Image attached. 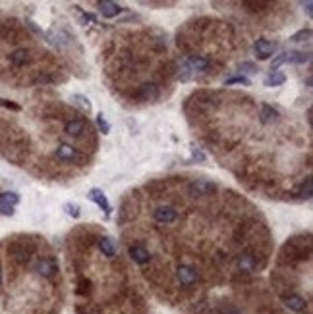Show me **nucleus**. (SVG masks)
Returning a JSON list of instances; mask_svg holds the SVG:
<instances>
[{
	"label": "nucleus",
	"mask_w": 313,
	"mask_h": 314,
	"mask_svg": "<svg viewBox=\"0 0 313 314\" xmlns=\"http://www.w3.org/2000/svg\"><path fill=\"white\" fill-rule=\"evenodd\" d=\"M192 157H194L195 160H199V162H205V155H203V153H201L197 147H194V149H192Z\"/></svg>",
	"instance_id": "obj_33"
},
{
	"label": "nucleus",
	"mask_w": 313,
	"mask_h": 314,
	"mask_svg": "<svg viewBox=\"0 0 313 314\" xmlns=\"http://www.w3.org/2000/svg\"><path fill=\"white\" fill-rule=\"evenodd\" d=\"M232 314H238V313H232Z\"/></svg>",
	"instance_id": "obj_36"
},
{
	"label": "nucleus",
	"mask_w": 313,
	"mask_h": 314,
	"mask_svg": "<svg viewBox=\"0 0 313 314\" xmlns=\"http://www.w3.org/2000/svg\"><path fill=\"white\" fill-rule=\"evenodd\" d=\"M153 216H155V220H157L159 224H172V222L178 220L176 208H172L170 204H161V206H157Z\"/></svg>",
	"instance_id": "obj_4"
},
{
	"label": "nucleus",
	"mask_w": 313,
	"mask_h": 314,
	"mask_svg": "<svg viewBox=\"0 0 313 314\" xmlns=\"http://www.w3.org/2000/svg\"><path fill=\"white\" fill-rule=\"evenodd\" d=\"M284 305H286L292 313H304L306 307H308L306 299H304L302 295H296V293H288V295L284 297Z\"/></svg>",
	"instance_id": "obj_11"
},
{
	"label": "nucleus",
	"mask_w": 313,
	"mask_h": 314,
	"mask_svg": "<svg viewBox=\"0 0 313 314\" xmlns=\"http://www.w3.org/2000/svg\"><path fill=\"white\" fill-rule=\"evenodd\" d=\"M135 97L141 102H155L161 97V91H159V87L155 83H141L137 87V91H135Z\"/></svg>",
	"instance_id": "obj_2"
},
{
	"label": "nucleus",
	"mask_w": 313,
	"mask_h": 314,
	"mask_svg": "<svg viewBox=\"0 0 313 314\" xmlns=\"http://www.w3.org/2000/svg\"><path fill=\"white\" fill-rule=\"evenodd\" d=\"M261 122L263 124H273V122H277L279 120V112L273 108V106H269V104H261Z\"/></svg>",
	"instance_id": "obj_21"
},
{
	"label": "nucleus",
	"mask_w": 313,
	"mask_h": 314,
	"mask_svg": "<svg viewBox=\"0 0 313 314\" xmlns=\"http://www.w3.org/2000/svg\"><path fill=\"white\" fill-rule=\"evenodd\" d=\"M310 52H302V50H288L286 52V62H290V64H306V62H310Z\"/></svg>",
	"instance_id": "obj_18"
},
{
	"label": "nucleus",
	"mask_w": 313,
	"mask_h": 314,
	"mask_svg": "<svg viewBox=\"0 0 313 314\" xmlns=\"http://www.w3.org/2000/svg\"><path fill=\"white\" fill-rule=\"evenodd\" d=\"M10 253L17 264H27V260L31 258V253H33V247L25 245V243H14L10 247Z\"/></svg>",
	"instance_id": "obj_6"
},
{
	"label": "nucleus",
	"mask_w": 313,
	"mask_h": 314,
	"mask_svg": "<svg viewBox=\"0 0 313 314\" xmlns=\"http://www.w3.org/2000/svg\"><path fill=\"white\" fill-rule=\"evenodd\" d=\"M120 4H116V2H112V0H101L99 2V12L103 14V17H106V19H110V17H116V15L120 14Z\"/></svg>",
	"instance_id": "obj_14"
},
{
	"label": "nucleus",
	"mask_w": 313,
	"mask_h": 314,
	"mask_svg": "<svg viewBox=\"0 0 313 314\" xmlns=\"http://www.w3.org/2000/svg\"><path fill=\"white\" fill-rule=\"evenodd\" d=\"M312 37V29L306 27V29H300L298 33H294L292 37H290V41H294V43H302V41H308Z\"/></svg>",
	"instance_id": "obj_24"
},
{
	"label": "nucleus",
	"mask_w": 313,
	"mask_h": 314,
	"mask_svg": "<svg viewBox=\"0 0 313 314\" xmlns=\"http://www.w3.org/2000/svg\"><path fill=\"white\" fill-rule=\"evenodd\" d=\"M128 255H130V258L134 260L135 264H139V266L147 264V262L151 260L149 251H147L145 247H141V245H132V247L128 249Z\"/></svg>",
	"instance_id": "obj_9"
},
{
	"label": "nucleus",
	"mask_w": 313,
	"mask_h": 314,
	"mask_svg": "<svg viewBox=\"0 0 313 314\" xmlns=\"http://www.w3.org/2000/svg\"><path fill=\"white\" fill-rule=\"evenodd\" d=\"M254 50L259 60H269L277 50V43H271L267 39H257L254 43Z\"/></svg>",
	"instance_id": "obj_5"
},
{
	"label": "nucleus",
	"mask_w": 313,
	"mask_h": 314,
	"mask_svg": "<svg viewBox=\"0 0 313 314\" xmlns=\"http://www.w3.org/2000/svg\"><path fill=\"white\" fill-rule=\"evenodd\" d=\"M87 128V124H85V120H70L66 126H64V131H66V135H70V137H79L83 131Z\"/></svg>",
	"instance_id": "obj_15"
},
{
	"label": "nucleus",
	"mask_w": 313,
	"mask_h": 314,
	"mask_svg": "<svg viewBox=\"0 0 313 314\" xmlns=\"http://www.w3.org/2000/svg\"><path fill=\"white\" fill-rule=\"evenodd\" d=\"M74 100L77 102V104H79V106H81V108H83V110H87V112L91 110V102H89V99H85L83 95H74Z\"/></svg>",
	"instance_id": "obj_28"
},
{
	"label": "nucleus",
	"mask_w": 313,
	"mask_h": 314,
	"mask_svg": "<svg viewBox=\"0 0 313 314\" xmlns=\"http://www.w3.org/2000/svg\"><path fill=\"white\" fill-rule=\"evenodd\" d=\"M224 85H252V81L246 77V75H234V77H228L224 81Z\"/></svg>",
	"instance_id": "obj_23"
},
{
	"label": "nucleus",
	"mask_w": 313,
	"mask_h": 314,
	"mask_svg": "<svg viewBox=\"0 0 313 314\" xmlns=\"http://www.w3.org/2000/svg\"><path fill=\"white\" fill-rule=\"evenodd\" d=\"M302 6H306V14L310 15V17H312V2H310V0H308V2H304V4H302Z\"/></svg>",
	"instance_id": "obj_34"
},
{
	"label": "nucleus",
	"mask_w": 313,
	"mask_h": 314,
	"mask_svg": "<svg viewBox=\"0 0 313 314\" xmlns=\"http://www.w3.org/2000/svg\"><path fill=\"white\" fill-rule=\"evenodd\" d=\"M186 70H188V73L194 77V75H197V73H205L211 68V62H209L205 56H201V54H192V56L186 58V62L182 64Z\"/></svg>",
	"instance_id": "obj_1"
},
{
	"label": "nucleus",
	"mask_w": 313,
	"mask_h": 314,
	"mask_svg": "<svg viewBox=\"0 0 313 314\" xmlns=\"http://www.w3.org/2000/svg\"><path fill=\"white\" fill-rule=\"evenodd\" d=\"M238 68L242 70V72H246V73H255V72H257V66H255L254 62H242V64H238Z\"/></svg>",
	"instance_id": "obj_29"
},
{
	"label": "nucleus",
	"mask_w": 313,
	"mask_h": 314,
	"mask_svg": "<svg viewBox=\"0 0 313 314\" xmlns=\"http://www.w3.org/2000/svg\"><path fill=\"white\" fill-rule=\"evenodd\" d=\"M99 249H101V253H103L104 257L112 258L116 255V247H114V243L110 237H99Z\"/></svg>",
	"instance_id": "obj_19"
},
{
	"label": "nucleus",
	"mask_w": 313,
	"mask_h": 314,
	"mask_svg": "<svg viewBox=\"0 0 313 314\" xmlns=\"http://www.w3.org/2000/svg\"><path fill=\"white\" fill-rule=\"evenodd\" d=\"M0 214L12 216V214H14V206H10V204H4V202H0Z\"/></svg>",
	"instance_id": "obj_31"
},
{
	"label": "nucleus",
	"mask_w": 313,
	"mask_h": 314,
	"mask_svg": "<svg viewBox=\"0 0 313 314\" xmlns=\"http://www.w3.org/2000/svg\"><path fill=\"white\" fill-rule=\"evenodd\" d=\"M97 128H99V131H101L103 135H108V133H110V124L106 122V118H104L103 114L97 116Z\"/></svg>",
	"instance_id": "obj_25"
},
{
	"label": "nucleus",
	"mask_w": 313,
	"mask_h": 314,
	"mask_svg": "<svg viewBox=\"0 0 313 314\" xmlns=\"http://www.w3.org/2000/svg\"><path fill=\"white\" fill-rule=\"evenodd\" d=\"M8 60L14 64V66H25L27 62H29V50L27 48H15L14 52L8 56Z\"/></svg>",
	"instance_id": "obj_17"
},
{
	"label": "nucleus",
	"mask_w": 313,
	"mask_h": 314,
	"mask_svg": "<svg viewBox=\"0 0 313 314\" xmlns=\"http://www.w3.org/2000/svg\"><path fill=\"white\" fill-rule=\"evenodd\" d=\"M284 81H286V75L283 72H271L263 79V85L265 87H281L284 85Z\"/></svg>",
	"instance_id": "obj_20"
},
{
	"label": "nucleus",
	"mask_w": 313,
	"mask_h": 314,
	"mask_svg": "<svg viewBox=\"0 0 313 314\" xmlns=\"http://www.w3.org/2000/svg\"><path fill=\"white\" fill-rule=\"evenodd\" d=\"M64 212L70 214L72 218H79V214H81V212H79V206H77V204H72V202H66V204H64Z\"/></svg>",
	"instance_id": "obj_26"
},
{
	"label": "nucleus",
	"mask_w": 313,
	"mask_h": 314,
	"mask_svg": "<svg viewBox=\"0 0 313 314\" xmlns=\"http://www.w3.org/2000/svg\"><path fill=\"white\" fill-rule=\"evenodd\" d=\"M0 202L10 204V206H15V204L19 202V195L14 193V191H4V193H0Z\"/></svg>",
	"instance_id": "obj_22"
},
{
	"label": "nucleus",
	"mask_w": 313,
	"mask_h": 314,
	"mask_svg": "<svg viewBox=\"0 0 313 314\" xmlns=\"http://www.w3.org/2000/svg\"><path fill=\"white\" fill-rule=\"evenodd\" d=\"M176 278L180 280L182 286H194L195 282L199 280V276H197L195 268L188 266V264H180L178 268H176Z\"/></svg>",
	"instance_id": "obj_7"
},
{
	"label": "nucleus",
	"mask_w": 313,
	"mask_h": 314,
	"mask_svg": "<svg viewBox=\"0 0 313 314\" xmlns=\"http://www.w3.org/2000/svg\"><path fill=\"white\" fill-rule=\"evenodd\" d=\"M236 268L240 272H244V274H254L257 270V260L252 255H248V253L238 255V258H236Z\"/></svg>",
	"instance_id": "obj_10"
},
{
	"label": "nucleus",
	"mask_w": 313,
	"mask_h": 314,
	"mask_svg": "<svg viewBox=\"0 0 313 314\" xmlns=\"http://www.w3.org/2000/svg\"><path fill=\"white\" fill-rule=\"evenodd\" d=\"M35 270H37L39 276H43V278H52L54 272H56V264H54V260H50V258H41V260L35 264Z\"/></svg>",
	"instance_id": "obj_13"
},
{
	"label": "nucleus",
	"mask_w": 313,
	"mask_h": 314,
	"mask_svg": "<svg viewBox=\"0 0 313 314\" xmlns=\"http://www.w3.org/2000/svg\"><path fill=\"white\" fill-rule=\"evenodd\" d=\"M89 199L101 208V210H104V214H110V202H108V199H106V195H104L101 189H97V187H93L89 191Z\"/></svg>",
	"instance_id": "obj_12"
},
{
	"label": "nucleus",
	"mask_w": 313,
	"mask_h": 314,
	"mask_svg": "<svg viewBox=\"0 0 313 314\" xmlns=\"http://www.w3.org/2000/svg\"><path fill=\"white\" fill-rule=\"evenodd\" d=\"M192 193H197V195H209V193H213L215 189H217V185L213 183V181H209V179H197V181H194L192 183Z\"/></svg>",
	"instance_id": "obj_16"
},
{
	"label": "nucleus",
	"mask_w": 313,
	"mask_h": 314,
	"mask_svg": "<svg viewBox=\"0 0 313 314\" xmlns=\"http://www.w3.org/2000/svg\"><path fill=\"white\" fill-rule=\"evenodd\" d=\"M0 106L10 108V110H19V106H17V104H14V102H10V100H6V99H0Z\"/></svg>",
	"instance_id": "obj_32"
},
{
	"label": "nucleus",
	"mask_w": 313,
	"mask_h": 314,
	"mask_svg": "<svg viewBox=\"0 0 313 314\" xmlns=\"http://www.w3.org/2000/svg\"><path fill=\"white\" fill-rule=\"evenodd\" d=\"M70 33L68 31H64V29H50L48 33H46V41L50 44H54V46H66V44L70 43Z\"/></svg>",
	"instance_id": "obj_8"
},
{
	"label": "nucleus",
	"mask_w": 313,
	"mask_h": 314,
	"mask_svg": "<svg viewBox=\"0 0 313 314\" xmlns=\"http://www.w3.org/2000/svg\"><path fill=\"white\" fill-rule=\"evenodd\" d=\"M54 157L58 158V160H62V162H81L83 160L81 153L68 143L60 145L58 149H56V153H54Z\"/></svg>",
	"instance_id": "obj_3"
},
{
	"label": "nucleus",
	"mask_w": 313,
	"mask_h": 314,
	"mask_svg": "<svg viewBox=\"0 0 313 314\" xmlns=\"http://www.w3.org/2000/svg\"><path fill=\"white\" fill-rule=\"evenodd\" d=\"M0 286H2V272H0Z\"/></svg>",
	"instance_id": "obj_35"
},
{
	"label": "nucleus",
	"mask_w": 313,
	"mask_h": 314,
	"mask_svg": "<svg viewBox=\"0 0 313 314\" xmlns=\"http://www.w3.org/2000/svg\"><path fill=\"white\" fill-rule=\"evenodd\" d=\"M284 62H286V52H281L279 56H277L275 60H273V62H271V72H277V70H279V68L283 66Z\"/></svg>",
	"instance_id": "obj_27"
},
{
	"label": "nucleus",
	"mask_w": 313,
	"mask_h": 314,
	"mask_svg": "<svg viewBox=\"0 0 313 314\" xmlns=\"http://www.w3.org/2000/svg\"><path fill=\"white\" fill-rule=\"evenodd\" d=\"M244 4H246V6H250V10H254V12H261V10H263V6H269L267 2H252V0H246Z\"/></svg>",
	"instance_id": "obj_30"
}]
</instances>
